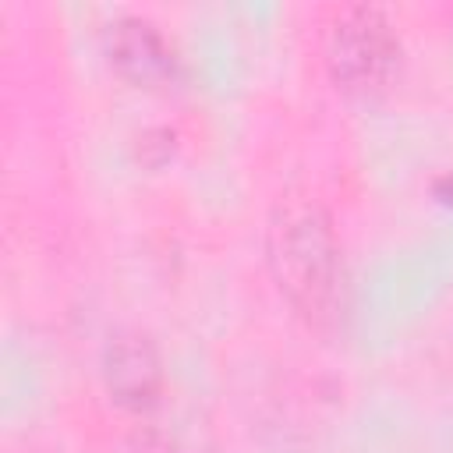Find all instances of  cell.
<instances>
[{
	"instance_id": "1",
	"label": "cell",
	"mask_w": 453,
	"mask_h": 453,
	"mask_svg": "<svg viewBox=\"0 0 453 453\" xmlns=\"http://www.w3.org/2000/svg\"><path fill=\"white\" fill-rule=\"evenodd\" d=\"M269 265L280 290L311 319L333 315L343 287L340 241L329 216L304 198L280 205L269 226Z\"/></svg>"
},
{
	"instance_id": "2",
	"label": "cell",
	"mask_w": 453,
	"mask_h": 453,
	"mask_svg": "<svg viewBox=\"0 0 453 453\" xmlns=\"http://www.w3.org/2000/svg\"><path fill=\"white\" fill-rule=\"evenodd\" d=\"M396 57V35L382 7H343L329 32V60L336 78L354 88L379 85Z\"/></svg>"
}]
</instances>
